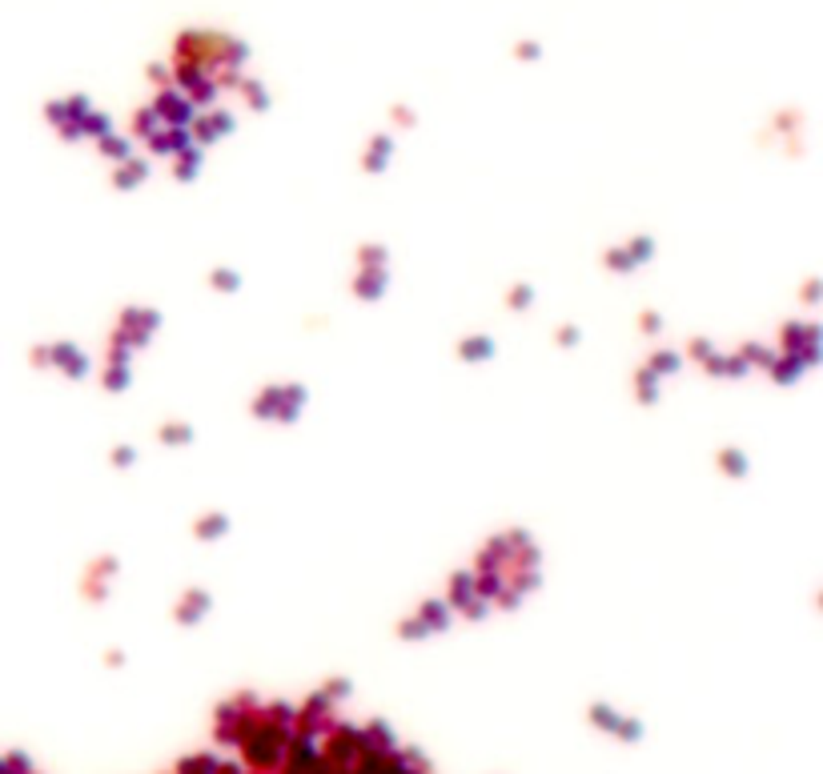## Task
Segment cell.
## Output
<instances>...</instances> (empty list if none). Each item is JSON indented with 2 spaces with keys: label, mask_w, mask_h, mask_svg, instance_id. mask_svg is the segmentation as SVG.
Returning <instances> with one entry per match:
<instances>
[{
  "label": "cell",
  "mask_w": 823,
  "mask_h": 774,
  "mask_svg": "<svg viewBox=\"0 0 823 774\" xmlns=\"http://www.w3.org/2000/svg\"><path fill=\"white\" fill-rule=\"evenodd\" d=\"M462 354H466V357H486V354H490V341H466V345H462Z\"/></svg>",
  "instance_id": "3"
},
{
  "label": "cell",
  "mask_w": 823,
  "mask_h": 774,
  "mask_svg": "<svg viewBox=\"0 0 823 774\" xmlns=\"http://www.w3.org/2000/svg\"><path fill=\"white\" fill-rule=\"evenodd\" d=\"M141 173H145V169H141L137 161H129V165H125V173H121L117 181H121V185H137V181H141Z\"/></svg>",
  "instance_id": "2"
},
{
  "label": "cell",
  "mask_w": 823,
  "mask_h": 774,
  "mask_svg": "<svg viewBox=\"0 0 823 774\" xmlns=\"http://www.w3.org/2000/svg\"><path fill=\"white\" fill-rule=\"evenodd\" d=\"M153 113L161 116L165 125H189L193 121V100L185 97V93H165Z\"/></svg>",
  "instance_id": "1"
}]
</instances>
